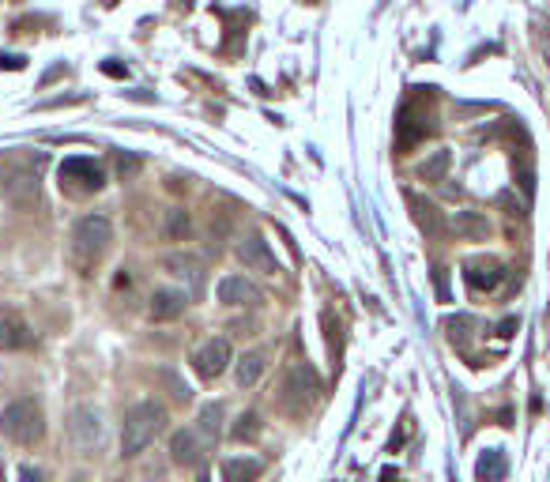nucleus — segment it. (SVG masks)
<instances>
[{
    "instance_id": "obj_1",
    "label": "nucleus",
    "mask_w": 550,
    "mask_h": 482,
    "mask_svg": "<svg viewBox=\"0 0 550 482\" xmlns=\"http://www.w3.org/2000/svg\"><path fill=\"white\" fill-rule=\"evenodd\" d=\"M163 430H166V407L163 404H155V399L136 404L129 411V419H124V430H121V453L124 456H139Z\"/></svg>"
},
{
    "instance_id": "obj_2",
    "label": "nucleus",
    "mask_w": 550,
    "mask_h": 482,
    "mask_svg": "<svg viewBox=\"0 0 550 482\" xmlns=\"http://www.w3.org/2000/svg\"><path fill=\"white\" fill-rule=\"evenodd\" d=\"M109 245H114V227H109L106 215H84L72 227V261L80 268L99 264Z\"/></svg>"
},
{
    "instance_id": "obj_3",
    "label": "nucleus",
    "mask_w": 550,
    "mask_h": 482,
    "mask_svg": "<svg viewBox=\"0 0 550 482\" xmlns=\"http://www.w3.org/2000/svg\"><path fill=\"white\" fill-rule=\"evenodd\" d=\"M0 433L15 445H38L45 438V414L35 399H15L0 411Z\"/></svg>"
},
{
    "instance_id": "obj_4",
    "label": "nucleus",
    "mask_w": 550,
    "mask_h": 482,
    "mask_svg": "<svg viewBox=\"0 0 550 482\" xmlns=\"http://www.w3.org/2000/svg\"><path fill=\"white\" fill-rule=\"evenodd\" d=\"M321 396V381L309 366H291L287 381H283V407L291 414H306L313 407V399Z\"/></svg>"
},
{
    "instance_id": "obj_5",
    "label": "nucleus",
    "mask_w": 550,
    "mask_h": 482,
    "mask_svg": "<svg viewBox=\"0 0 550 482\" xmlns=\"http://www.w3.org/2000/svg\"><path fill=\"white\" fill-rule=\"evenodd\" d=\"M102 438H106V426H102V414L94 407H76L68 414V441L76 445V453L80 456L99 453Z\"/></svg>"
},
{
    "instance_id": "obj_6",
    "label": "nucleus",
    "mask_w": 550,
    "mask_h": 482,
    "mask_svg": "<svg viewBox=\"0 0 550 482\" xmlns=\"http://www.w3.org/2000/svg\"><path fill=\"white\" fill-rule=\"evenodd\" d=\"M106 185L102 166H94V158H65L60 163V189L68 192H99Z\"/></svg>"
},
{
    "instance_id": "obj_7",
    "label": "nucleus",
    "mask_w": 550,
    "mask_h": 482,
    "mask_svg": "<svg viewBox=\"0 0 550 482\" xmlns=\"http://www.w3.org/2000/svg\"><path fill=\"white\" fill-rule=\"evenodd\" d=\"M234 358V350H230V340H223V335H215V340H208L200 350H196V358H193V369L203 377V381H215V377H223L227 374V366Z\"/></svg>"
},
{
    "instance_id": "obj_8",
    "label": "nucleus",
    "mask_w": 550,
    "mask_h": 482,
    "mask_svg": "<svg viewBox=\"0 0 550 482\" xmlns=\"http://www.w3.org/2000/svg\"><path fill=\"white\" fill-rule=\"evenodd\" d=\"M238 261L249 268V271H260V276H275L279 264H275V253L268 249V241L260 234H249L238 241Z\"/></svg>"
},
{
    "instance_id": "obj_9",
    "label": "nucleus",
    "mask_w": 550,
    "mask_h": 482,
    "mask_svg": "<svg viewBox=\"0 0 550 482\" xmlns=\"http://www.w3.org/2000/svg\"><path fill=\"white\" fill-rule=\"evenodd\" d=\"M163 268L170 271L174 279L185 283V294H200V286H203V264H200V256L193 253H174V256H166Z\"/></svg>"
},
{
    "instance_id": "obj_10",
    "label": "nucleus",
    "mask_w": 550,
    "mask_h": 482,
    "mask_svg": "<svg viewBox=\"0 0 550 482\" xmlns=\"http://www.w3.org/2000/svg\"><path fill=\"white\" fill-rule=\"evenodd\" d=\"M501 279H506V268H501L498 261H467V264H464V283H467L475 294L494 291Z\"/></svg>"
},
{
    "instance_id": "obj_11",
    "label": "nucleus",
    "mask_w": 550,
    "mask_h": 482,
    "mask_svg": "<svg viewBox=\"0 0 550 482\" xmlns=\"http://www.w3.org/2000/svg\"><path fill=\"white\" fill-rule=\"evenodd\" d=\"M35 343V335H30L27 320L12 309H0V350H23Z\"/></svg>"
},
{
    "instance_id": "obj_12",
    "label": "nucleus",
    "mask_w": 550,
    "mask_h": 482,
    "mask_svg": "<svg viewBox=\"0 0 550 482\" xmlns=\"http://www.w3.org/2000/svg\"><path fill=\"white\" fill-rule=\"evenodd\" d=\"M219 301H223V305H260L264 294L249 279L227 276V279H219Z\"/></svg>"
},
{
    "instance_id": "obj_13",
    "label": "nucleus",
    "mask_w": 550,
    "mask_h": 482,
    "mask_svg": "<svg viewBox=\"0 0 550 482\" xmlns=\"http://www.w3.org/2000/svg\"><path fill=\"white\" fill-rule=\"evenodd\" d=\"M188 305V294L185 291H170V286H159V291L151 294V305H147V317L151 320H174L185 313Z\"/></svg>"
},
{
    "instance_id": "obj_14",
    "label": "nucleus",
    "mask_w": 550,
    "mask_h": 482,
    "mask_svg": "<svg viewBox=\"0 0 550 482\" xmlns=\"http://www.w3.org/2000/svg\"><path fill=\"white\" fill-rule=\"evenodd\" d=\"M452 230L467 241H486L490 237V222H486V215H479V212H457L452 215Z\"/></svg>"
},
{
    "instance_id": "obj_15",
    "label": "nucleus",
    "mask_w": 550,
    "mask_h": 482,
    "mask_svg": "<svg viewBox=\"0 0 550 482\" xmlns=\"http://www.w3.org/2000/svg\"><path fill=\"white\" fill-rule=\"evenodd\" d=\"M4 192L20 207H30V204L38 200V178H30V173H8V178H4Z\"/></svg>"
},
{
    "instance_id": "obj_16",
    "label": "nucleus",
    "mask_w": 550,
    "mask_h": 482,
    "mask_svg": "<svg viewBox=\"0 0 550 482\" xmlns=\"http://www.w3.org/2000/svg\"><path fill=\"white\" fill-rule=\"evenodd\" d=\"M264 471V463L253 456H234L223 463V482H257Z\"/></svg>"
},
{
    "instance_id": "obj_17",
    "label": "nucleus",
    "mask_w": 550,
    "mask_h": 482,
    "mask_svg": "<svg viewBox=\"0 0 550 482\" xmlns=\"http://www.w3.org/2000/svg\"><path fill=\"white\" fill-rule=\"evenodd\" d=\"M170 456H174V463H181V468H193V463L200 460V445H196V433H188V430H178L174 438H170Z\"/></svg>"
},
{
    "instance_id": "obj_18",
    "label": "nucleus",
    "mask_w": 550,
    "mask_h": 482,
    "mask_svg": "<svg viewBox=\"0 0 550 482\" xmlns=\"http://www.w3.org/2000/svg\"><path fill=\"white\" fill-rule=\"evenodd\" d=\"M506 471H509V463H506V456H501V448H486V453L479 456V463H475V475L482 482H501Z\"/></svg>"
},
{
    "instance_id": "obj_19",
    "label": "nucleus",
    "mask_w": 550,
    "mask_h": 482,
    "mask_svg": "<svg viewBox=\"0 0 550 482\" xmlns=\"http://www.w3.org/2000/svg\"><path fill=\"white\" fill-rule=\"evenodd\" d=\"M411 207H415V222L422 230H426L430 237H442L445 234V222H442V212H437L434 204H426V200H418V197H411Z\"/></svg>"
},
{
    "instance_id": "obj_20",
    "label": "nucleus",
    "mask_w": 550,
    "mask_h": 482,
    "mask_svg": "<svg viewBox=\"0 0 550 482\" xmlns=\"http://www.w3.org/2000/svg\"><path fill=\"white\" fill-rule=\"evenodd\" d=\"M264 355H245L238 358V366H234V381H238V389H249V384H257L260 374H264Z\"/></svg>"
},
{
    "instance_id": "obj_21",
    "label": "nucleus",
    "mask_w": 550,
    "mask_h": 482,
    "mask_svg": "<svg viewBox=\"0 0 550 482\" xmlns=\"http://www.w3.org/2000/svg\"><path fill=\"white\" fill-rule=\"evenodd\" d=\"M163 234H166V241H185L188 237V212H181V207H170L166 222H163Z\"/></svg>"
},
{
    "instance_id": "obj_22",
    "label": "nucleus",
    "mask_w": 550,
    "mask_h": 482,
    "mask_svg": "<svg viewBox=\"0 0 550 482\" xmlns=\"http://www.w3.org/2000/svg\"><path fill=\"white\" fill-rule=\"evenodd\" d=\"M445 170H449V151H434L426 163L418 166V173H422L426 181H445Z\"/></svg>"
},
{
    "instance_id": "obj_23",
    "label": "nucleus",
    "mask_w": 550,
    "mask_h": 482,
    "mask_svg": "<svg viewBox=\"0 0 550 482\" xmlns=\"http://www.w3.org/2000/svg\"><path fill=\"white\" fill-rule=\"evenodd\" d=\"M257 433H260V419L249 411V414H242V419H238V426L230 430V438L234 441H245V438H257Z\"/></svg>"
},
{
    "instance_id": "obj_24",
    "label": "nucleus",
    "mask_w": 550,
    "mask_h": 482,
    "mask_svg": "<svg viewBox=\"0 0 550 482\" xmlns=\"http://www.w3.org/2000/svg\"><path fill=\"white\" fill-rule=\"evenodd\" d=\"M445 328H449V340L452 343H467V335H471V328H475V320H471V317H452Z\"/></svg>"
},
{
    "instance_id": "obj_25",
    "label": "nucleus",
    "mask_w": 550,
    "mask_h": 482,
    "mask_svg": "<svg viewBox=\"0 0 550 482\" xmlns=\"http://www.w3.org/2000/svg\"><path fill=\"white\" fill-rule=\"evenodd\" d=\"M219 419H223V407H219V404H208V407L200 411V430L208 433V438H215V433H219Z\"/></svg>"
},
{
    "instance_id": "obj_26",
    "label": "nucleus",
    "mask_w": 550,
    "mask_h": 482,
    "mask_svg": "<svg viewBox=\"0 0 550 482\" xmlns=\"http://www.w3.org/2000/svg\"><path fill=\"white\" fill-rule=\"evenodd\" d=\"M163 381L170 384V389H174V399H178V404H188V399H193V389H188V384H181L174 374H163Z\"/></svg>"
},
{
    "instance_id": "obj_27",
    "label": "nucleus",
    "mask_w": 550,
    "mask_h": 482,
    "mask_svg": "<svg viewBox=\"0 0 550 482\" xmlns=\"http://www.w3.org/2000/svg\"><path fill=\"white\" fill-rule=\"evenodd\" d=\"M0 68H23V57H15V53H0Z\"/></svg>"
},
{
    "instance_id": "obj_28",
    "label": "nucleus",
    "mask_w": 550,
    "mask_h": 482,
    "mask_svg": "<svg viewBox=\"0 0 550 482\" xmlns=\"http://www.w3.org/2000/svg\"><path fill=\"white\" fill-rule=\"evenodd\" d=\"M117 170H121V178H132V173L139 170V163H136V158H121V166H117Z\"/></svg>"
},
{
    "instance_id": "obj_29",
    "label": "nucleus",
    "mask_w": 550,
    "mask_h": 482,
    "mask_svg": "<svg viewBox=\"0 0 550 482\" xmlns=\"http://www.w3.org/2000/svg\"><path fill=\"white\" fill-rule=\"evenodd\" d=\"M20 482H42V475L35 468H20Z\"/></svg>"
},
{
    "instance_id": "obj_30",
    "label": "nucleus",
    "mask_w": 550,
    "mask_h": 482,
    "mask_svg": "<svg viewBox=\"0 0 550 482\" xmlns=\"http://www.w3.org/2000/svg\"><path fill=\"white\" fill-rule=\"evenodd\" d=\"M513 328H516V320H501V328H498V335H513Z\"/></svg>"
},
{
    "instance_id": "obj_31",
    "label": "nucleus",
    "mask_w": 550,
    "mask_h": 482,
    "mask_svg": "<svg viewBox=\"0 0 550 482\" xmlns=\"http://www.w3.org/2000/svg\"><path fill=\"white\" fill-rule=\"evenodd\" d=\"M0 482H4V463H0Z\"/></svg>"
}]
</instances>
